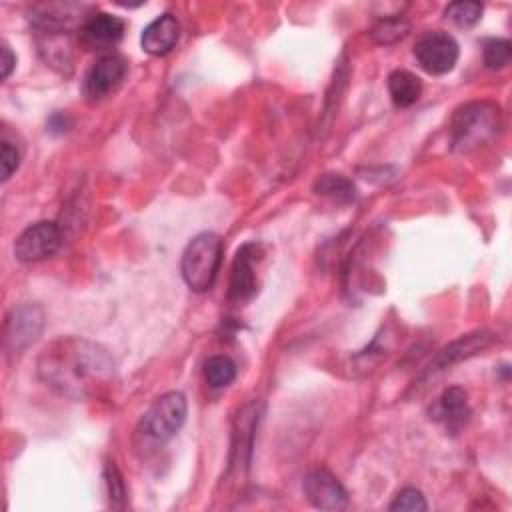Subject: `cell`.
<instances>
[{
  "mask_svg": "<svg viewBox=\"0 0 512 512\" xmlns=\"http://www.w3.org/2000/svg\"><path fill=\"white\" fill-rule=\"evenodd\" d=\"M36 370L46 386L72 400L96 398L116 378V366L108 350L78 336L52 340L40 352Z\"/></svg>",
  "mask_w": 512,
  "mask_h": 512,
  "instance_id": "obj_1",
  "label": "cell"
},
{
  "mask_svg": "<svg viewBox=\"0 0 512 512\" xmlns=\"http://www.w3.org/2000/svg\"><path fill=\"white\" fill-rule=\"evenodd\" d=\"M186 420V398L182 392H166L156 398L136 426L140 450H154L176 436Z\"/></svg>",
  "mask_w": 512,
  "mask_h": 512,
  "instance_id": "obj_2",
  "label": "cell"
},
{
  "mask_svg": "<svg viewBox=\"0 0 512 512\" xmlns=\"http://www.w3.org/2000/svg\"><path fill=\"white\" fill-rule=\"evenodd\" d=\"M222 262V240L214 232L196 234L184 248L180 272L186 286L194 292L212 288Z\"/></svg>",
  "mask_w": 512,
  "mask_h": 512,
  "instance_id": "obj_3",
  "label": "cell"
},
{
  "mask_svg": "<svg viewBox=\"0 0 512 512\" xmlns=\"http://www.w3.org/2000/svg\"><path fill=\"white\" fill-rule=\"evenodd\" d=\"M500 124V110L492 102H470L456 110L450 124L452 148L468 152L492 138Z\"/></svg>",
  "mask_w": 512,
  "mask_h": 512,
  "instance_id": "obj_4",
  "label": "cell"
},
{
  "mask_svg": "<svg viewBox=\"0 0 512 512\" xmlns=\"http://www.w3.org/2000/svg\"><path fill=\"white\" fill-rule=\"evenodd\" d=\"M458 42L448 32H426L414 44V56L422 70L440 76L450 72L458 62Z\"/></svg>",
  "mask_w": 512,
  "mask_h": 512,
  "instance_id": "obj_5",
  "label": "cell"
},
{
  "mask_svg": "<svg viewBox=\"0 0 512 512\" xmlns=\"http://www.w3.org/2000/svg\"><path fill=\"white\" fill-rule=\"evenodd\" d=\"M62 244V230L56 222H36L28 226L14 242V256L20 262H40L56 254Z\"/></svg>",
  "mask_w": 512,
  "mask_h": 512,
  "instance_id": "obj_6",
  "label": "cell"
},
{
  "mask_svg": "<svg viewBox=\"0 0 512 512\" xmlns=\"http://www.w3.org/2000/svg\"><path fill=\"white\" fill-rule=\"evenodd\" d=\"M126 60L118 54L100 56L86 72L82 80V94L88 102H100L110 92L118 88L122 78L126 76Z\"/></svg>",
  "mask_w": 512,
  "mask_h": 512,
  "instance_id": "obj_7",
  "label": "cell"
},
{
  "mask_svg": "<svg viewBox=\"0 0 512 512\" xmlns=\"http://www.w3.org/2000/svg\"><path fill=\"white\" fill-rule=\"evenodd\" d=\"M44 326V314L40 306L36 304H24L20 308H14L4 324V336L6 346L14 352L24 350L28 344H32Z\"/></svg>",
  "mask_w": 512,
  "mask_h": 512,
  "instance_id": "obj_8",
  "label": "cell"
},
{
  "mask_svg": "<svg viewBox=\"0 0 512 512\" xmlns=\"http://www.w3.org/2000/svg\"><path fill=\"white\" fill-rule=\"evenodd\" d=\"M304 494L308 502L320 510H340L348 502V494L344 486L326 468H314L306 474Z\"/></svg>",
  "mask_w": 512,
  "mask_h": 512,
  "instance_id": "obj_9",
  "label": "cell"
},
{
  "mask_svg": "<svg viewBox=\"0 0 512 512\" xmlns=\"http://www.w3.org/2000/svg\"><path fill=\"white\" fill-rule=\"evenodd\" d=\"M122 34V18L108 12H96L90 18H86L80 26V44L86 50H108L122 40Z\"/></svg>",
  "mask_w": 512,
  "mask_h": 512,
  "instance_id": "obj_10",
  "label": "cell"
},
{
  "mask_svg": "<svg viewBox=\"0 0 512 512\" xmlns=\"http://www.w3.org/2000/svg\"><path fill=\"white\" fill-rule=\"evenodd\" d=\"M260 248L256 244H244L238 248L234 262H232V272H230V290L228 296L234 302H246L256 294V270L254 262L258 260Z\"/></svg>",
  "mask_w": 512,
  "mask_h": 512,
  "instance_id": "obj_11",
  "label": "cell"
},
{
  "mask_svg": "<svg viewBox=\"0 0 512 512\" xmlns=\"http://www.w3.org/2000/svg\"><path fill=\"white\" fill-rule=\"evenodd\" d=\"M264 404L260 400H252L248 402L234 420V442H232V458H230V468L232 466H246L250 460V452H252V440H254V432L256 426L260 422Z\"/></svg>",
  "mask_w": 512,
  "mask_h": 512,
  "instance_id": "obj_12",
  "label": "cell"
},
{
  "mask_svg": "<svg viewBox=\"0 0 512 512\" xmlns=\"http://www.w3.org/2000/svg\"><path fill=\"white\" fill-rule=\"evenodd\" d=\"M180 38V24L172 14H162L154 18L140 36L142 50L150 56H164L168 54Z\"/></svg>",
  "mask_w": 512,
  "mask_h": 512,
  "instance_id": "obj_13",
  "label": "cell"
},
{
  "mask_svg": "<svg viewBox=\"0 0 512 512\" xmlns=\"http://www.w3.org/2000/svg\"><path fill=\"white\" fill-rule=\"evenodd\" d=\"M494 340V336L486 330L482 332H472V334H466L458 340H454L452 344H448L444 350L438 352V356L434 358V364H430L432 370H444L460 360H466L470 356H474L476 352L484 350L486 346H490V342Z\"/></svg>",
  "mask_w": 512,
  "mask_h": 512,
  "instance_id": "obj_14",
  "label": "cell"
},
{
  "mask_svg": "<svg viewBox=\"0 0 512 512\" xmlns=\"http://www.w3.org/2000/svg\"><path fill=\"white\" fill-rule=\"evenodd\" d=\"M470 416V406H468V396L460 386H450L446 388L434 408V418L444 422L450 430H458L460 426L466 424Z\"/></svg>",
  "mask_w": 512,
  "mask_h": 512,
  "instance_id": "obj_15",
  "label": "cell"
},
{
  "mask_svg": "<svg viewBox=\"0 0 512 512\" xmlns=\"http://www.w3.org/2000/svg\"><path fill=\"white\" fill-rule=\"evenodd\" d=\"M388 94L396 108H408L420 98L422 82L408 70H394L388 76Z\"/></svg>",
  "mask_w": 512,
  "mask_h": 512,
  "instance_id": "obj_16",
  "label": "cell"
},
{
  "mask_svg": "<svg viewBox=\"0 0 512 512\" xmlns=\"http://www.w3.org/2000/svg\"><path fill=\"white\" fill-rule=\"evenodd\" d=\"M236 378V364L228 356H210L204 362V380L212 388H226Z\"/></svg>",
  "mask_w": 512,
  "mask_h": 512,
  "instance_id": "obj_17",
  "label": "cell"
},
{
  "mask_svg": "<svg viewBox=\"0 0 512 512\" xmlns=\"http://www.w3.org/2000/svg\"><path fill=\"white\" fill-rule=\"evenodd\" d=\"M314 190L322 196H330L334 200H340V202H350L354 200V184L344 178L342 174H324L316 180L314 184Z\"/></svg>",
  "mask_w": 512,
  "mask_h": 512,
  "instance_id": "obj_18",
  "label": "cell"
},
{
  "mask_svg": "<svg viewBox=\"0 0 512 512\" xmlns=\"http://www.w3.org/2000/svg\"><path fill=\"white\" fill-rule=\"evenodd\" d=\"M444 16L460 28H470L482 18V4L480 2H452L446 6Z\"/></svg>",
  "mask_w": 512,
  "mask_h": 512,
  "instance_id": "obj_19",
  "label": "cell"
},
{
  "mask_svg": "<svg viewBox=\"0 0 512 512\" xmlns=\"http://www.w3.org/2000/svg\"><path fill=\"white\" fill-rule=\"evenodd\" d=\"M408 28H410V26H408V22H406L404 18L392 16V18L380 20V22L372 28L370 36H372L374 42H378V44H392V42L404 38L406 32H408Z\"/></svg>",
  "mask_w": 512,
  "mask_h": 512,
  "instance_id": "obj_20",
  "label": "cell"
},
{
  "mask_svg": "<svg viewBox=\"0 0 512 512\" xmlns=\"http://www.w3.org/2000/svg\"><path fill=\"white\" fill-rule=\"evenodd\" d=\"M512 46L504 38H492L484 44V64L490 70H500L510 64Z\"/></svg>",
  "mask_w": 512,
  "mask_h": 512,
  "instance_id": "obj_21",
  "label": "cell"
},
{
  "mask_svg": "<svg viewBox=\"0 0 512 512\" xmlns=\"http://www.w3.org/2000/svg\"><path fill=\"white\" fill-rule=\"evenodd\" d=\"M426 508H428V504H426L422 492L416 490V488H404V490H400V492L394 496L392 504H390V510H392V512H398V510H402V512H424Z\"/></svg>",
  "mask_w": 512,
  "mask_h": 512,
  "instance_id": "obj_22",
  "label": "cell"
},
{
  "mask_svg": "<svg viewBox=\"0 0 512 512\" xmlns=\"http://www.w3.org/2000/svg\"><path fill=\"white\" fill-rule=\"evenodd\" d=\"M104 478H106V486H108V494H110V504L114 508H124V504H126V488H124L122 474L118 472L114 462L106 464Z\"/></svg>",
  "mask_w": 512,
  "mask_h": 512,
  "instance_id": "obj_23",
  "label": "cell"
},
{
  "mask_svg": "<svg viewBox=\"0 0 512 512\" xmlns=\"http://www.w3.org/2000/svg\"><path fill=\"white\" fill-rule=\"evenodd\" d=\"M20 166V150L10 142L2 140V180L6 182Z\"/></svg>",
  "mask_w": 512,
  "mask_h": 512,
  "instance_id": "obj_24",
  "label": "cell"
},
{
  "mask_svg": "<svg viewBox=\"0 0 512 512\" xmlns=\"http://www.w3.org/2000/svg\"><path fill=\"white\" fill-rule=\"evenodd\" d=\"M14 66H16V56L12 54L10 46L6 42H2V78L4 80L12 74Z\"/></svg>",
  "mask_w": 512,
  "mask_h": 512,
  "instance_id": "obj_25",
  "label": "cell"
}]
</instances>
